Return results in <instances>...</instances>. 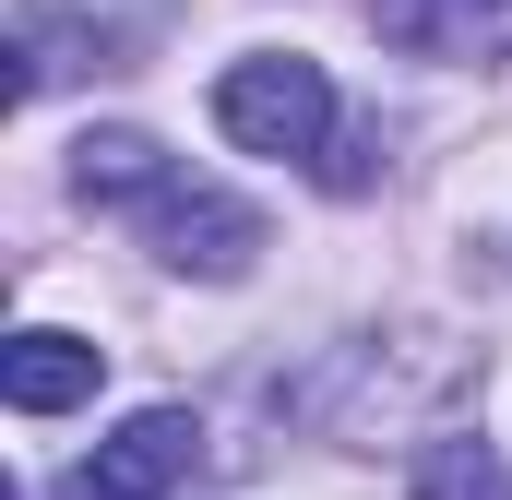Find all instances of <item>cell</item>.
Instances as JSON below:
<instances>
[{"label":"cell","mask_w":512,"mask_h":500,"mask_svg":"<svg viewBox=\"0 0 512 500\" xmlns=\"http://www.w3.org/2000/svg\"><path fill=\"white\" fill-rule=\"evenodd\" d=\"M215 131H227L239 155H322V143H334V84H322V60H298V48L227 60Z\"/></svg>","instance_id":"6da1fadb"},{"label":"cell","mask_w":512,"mask_h":500,"mask_svg":"<svg viewBox=\"0 0 512 500\" xmlns=\"http://www.w3.org/2000/svg\"><path fill=\"white\" fill-rule=\"evenodd\" d=\"M143 250L167 262V274H203V286H227V274H251L262 262V215L239 191H215V179H155V203H143Z\"/></svg>","instance_id":"7a4b0ae2"},{"label":"cell","mask_w":512,"mask_h":500,"mask_svg":"<svg viewBox=\"0 0 512 500\" xmlns=\"http://www.w3.org/2000/svg\"><path fill=\"white\" fill-rule=\"evenodd\" d=\"M191 465H203L191 405H143V417H120V429H108V441L60 477V500H167Z\"/></svg>","instance_id":"3957f363"},{"label":"cell","mask_w":512,"mask_h":500,"mask_svg":"<svg viewBox=\"0 0 512 500\" xmlns=\"http://www.w3.org/2000/svg\"><path fill=\"white\" fill-rule=\"evenodd\" d=\"M370 24L405 60H512V0H370Z\"/></svg>","instance_id":"277c9868"},{"label":"cell","mask_w":512,"mask_h":500,"mask_svg":"<svg viewBox=\"0 0 512 500\" xmlns=\"http://www.w3.org/2000/svg\"><path fill=\"white\" fill-rule=\"evenodd\" d=\"M96 381H108V346H84V334H60V322H24V334L0 346L12 417H60V405H84Z\"/></svg>","instance_id":"5b68a950"},{"label":"cell","mask_w":512,"mask_h":500,"mask_svg":"<svg viewBox=\"0 0 512 500\" xmlns=\"http://www.w3.org/2000/svg\"><path fill=\"white\" fill-rule=\"evenodd\" d=\"M0 48H12V108H36L60 72L108 60V36H96V24H72V12H48V0H24V12L0 24Z\"/></svg>","instance_id":"8992f818"},{"label":"cell","mask_w":512,"mask_h":500,"mask_svg":"<svg viewBox=\"0 0 512 500\" xmlns=\"http://www.w3.org/2000/svg\"><path fill=\"white\" fill-rule=\"evenodd\" d=\"M155 179H167V155H155L143 131H84V143H72V191H84L96 215H143Z\"/></svg>","instance_id":"52a82bcc"},{"label":"cell","mask_w":512,"mask_h":500,"mask_svg":"<svg viewBox=\"0 0 512 500\" xmlns=\"http://www.w3.org/2000/svg\"><path fill=\"white\" fill-rule=\"evenodd\" d=\"M417 500H512V465L489 441H429L417 453Z\"/></svg>","instance_id":"ba28073f"}]
</instances>
